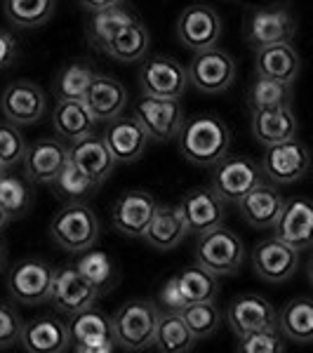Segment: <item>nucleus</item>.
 <instances>
[{
    "instance_id": "f257e3e1",
    "label": "nucleus",
    "mask_w": 313,
    "mask_h": 353,
    "mask_svg": "<svg viewBox=\"0 0 313 353\" xmlns=\"http://www.w3.org/2000/svg\"><path fill=\"white\" fill-rule=\"evenodd\" d=\"M181 156L198 168H214L221 158L229 156L231 132L217 116H193L184 121L177 137Z\"/></svg>"
},
{
    "instance_id": "f03ea898",
    "label": "nucleus",
    "mask_w": 313,
    "mask_h": 353,
    "mask_svg": "<svg viewBox=\"0 0 313 353\" xmlns=\"http://www.w3.org/2000/svg\"><path fill=\"white\" fill-rule=\"evenodd\" d=\"M113 339L125 351H146L156 339L161 309L149 299H130L113 313Z\"/></svg>"
},
{
    "instance_id": "7ed1b4c3",
    "label": "nucleus",
    "mask_w": 313,
    "mask_h": 353,
    "mask_svg": "<svg viewBox=\"0 0 313 353\" xmlns=\"http://www.w3.org/2000/svg\"><path fill=\"white\" fill-rule=\"evenodd\" d=\"M243 261H245V243L236 231L226 229L224 224L198 236L196 264H201L217 278L238 273Z\"/></svg>"
},
{
    "instance_id": "20e7f679",
    "label": "nucleus",
    "mask_w": 313,
    "mask_h": 353,
    "mask_svg": "<svg viewBox=\"0 0 313 353\" xmlns=\"http://www.w3.org/2000/svg\"><path fill=\"white\" fill-rule=\"evenodd\" d=\"M50 233H52V241L61 250L81 254L92 248L97 238H99V221L85 203H66L54 214L52 224H50Z\"/></svg>"
},
{
    "instance_id": "39448f33",
    "label": "nucleus",
    "mask_w": 313,
    "mask_h": 353,
    "mask_svg": "<svg viewBox=\"0 0 313 353\" xmlns=\"http://www.w3.org/2000/svg\"><path fill=\"white\" fill-rule=\"evenodd\" d=\"M132 116L141 123L153 141L177 139L186 121L179 99H161L149 94H141L134 101Z\"/></svg>"
},
{
    "instance_id": "423d86ee",
    "label": "nucleus",
    "mask_w": 313,
    "mask_h": 353,
    "mask_svg": "<svg viewBox=\"0 0 313 353\" xmlns=\"http://www.w3.org/2000/svg\"><path fill=\"white\" fill-rule=\"evenodd\" d=\"M68 332H71V349L78 353H113V321L97 306L83 309L68 316Z\"/></svg>"
},
{
    "instance_id": "0eeeda50",
    "label": "nucleus",
    "mask_w": 313,
    "mask_h": 353,
    "mask_svg": "<svg viewBox=\"0 0 313 353\" xmlns=\"http://www.w3.org/2000/svg\"><path fill=\"white\" fill-rule=\"evenodd\" d=\"M264 181L261 165L248 156H226L214 165L212 189L226 203H241L250 191Z\"/></svg>"
},
{
    "instance_id": "6e6552de",
    "label": "nucleus",
    "mask_w": 313,
    "mask_h": 353,
    "mask_svg": "<svg viewBox=\"0 0 313 353\" xmlns=\"http://www.w3.org/2000/svg\"><path fill=\"white\" fill-rule=\"evenodd\" d=\"M189 85V71L174 57H151L139 68L141 94L161 97V99H181Z\"/></svg>"
},
{
    "instance_id": "1a4fd4ad",
    "label": "nucleus",
    "mask_w": 313,
    "mask_h": 353,
    "mask_svg": "<svg viewBox=\"0 0 313 353\" xmlns=\"http://www.w3.org/2000/svg\"><path fill=\"white\" fill-rule=\"evenodd\" d=\"M189 83L203 94H219L231 88L236 78V61L219 48L201 50L189 61Z\"/></svg>"
},
{
    "instance_id": "9d476101",
    "label": "nucleus",
    "mask_w": 313,
    "mask_h": 353,
    "mask_svg": "<svg viewBox=\"0 0 313 353\" xmlns=\"http://www.w3.org/2000/svg\"><path fill=\"white\" fill-rule=\"evenodd\" d=\"M54 269L43 259H21L8 276V290L21 306H38L50 301Z\"/></svg>"
},
{
    "instance_id": "9b49d317",
    "label": "nucleus",
    "mask_w": 313,
    "mask_h": 353,
    "mask_svg": "<svg viewBox=\"0 0 313 353\" xmlns=\"http://www.w3.org/2000/svg\"><path fill=\"white\" fill-rule=\"evenodd\" d=\"M259 165L264 176H269L273 184H294L309 172L311 151L297 137H292V139L281 141V144L266 146Z\"/></svg>"
},
{
    "instance_id": "f8f14e48",
    "label": "nucleus",
    "mask_w": 313,
    "mask_h": 353,
    "mask_svg": "<svg viewBox=\"0 0 313 353\" xmlns=\"http://www.w3.org/2000/svg\"><path fill=\"white\" fill-rule=\"evenodd\" d=\"M221 28H224L221 26V17L210 5L193 3L181 10L174 31H177V38L184 48L201 52V50L217 48Z\"/></svg>"
},
{
    "instance_id": "ddd939ff",
    "label": "nucleus",
    "mask_w": 313,
    "mask_h": 353,
    "mask_svg": "<svg viewBox=\"0 0 313 353\" xmlns=\"http://www.w3.org/2000/svg\"><path fill=\"white\" fill-rule=\"evenodd\" d=\"M179 210L186 221V229L196 236L217 229L226 219V201L212 186H196V189L186 191Z\"/></svg>"
},
{
    "instance_id": "4468645a",
    "label": "nucleus",
    "mask_w": 313,
    "mask_h": 353,
    "mask_svg": "<svg viewBox=\"0 0 313 353\" xmlns=\"http://www.w3.org/2000/svg\"><path fill=\"white\" fill-rule=\"evenodd\" d=\"M99 292L83 278V273L76 269V264H66L54 269L52 288H50V301L57 311L73 316V313L90 309L97 304Z\"/></svg>"
},
{
    "instance_id": "2eb2a0df",
    "label": "nucleus",
    "mask_w": 313,
    "mask_h": 353,
    "mask_svg": "<svg viewBox=\"0 0 313 353\" xmlns=\"http://www.w3.org/2000/svg\"><path fill=\"white\" fill-rule=\"evenodd\" d=\"M156 196L149 191H125L116 203L111 205V224L113 229L130 238H144L153 214L158 210Z\"/></svg>"
},
{
    "instance_id": "dca6fc26",
    "label": "nucleus",
    "mask_w": 313,
    "mask_h": 353,
    "mask_svg": "<svg viewBox=\"0 0 313 353\" xmlns=\"http://www.w3.org/2000/svg\"><path fill=\"white\" fill-rule=\"evenodd\" d=\"M0 111L14 125H33L48 111V97L43 88L33 81H14L3 90L0 97Z\"/></svg>"
},
{
    "instance_id": "f3484780",
    "label": "nucleus",
    "mask_w": 313,
    "mask_h": 353,
    "mask_svg": "<svg viewBox=\"0 0 313 353\" xmlns=\"http://www.w3.org/2000/svg\"><path fill=\"white\" fill-rule=\"evenodd\" d=\"M252 266L261 281L285 283L299 266V250H294L278 236L264 238L252 250Z\"/></svg>"
},
{
    "instance_id": "a211bd4d",
    "label": "nucleus",
    "mask_w": 313,
    "mask_h": 353,
    "mask_svg": "<svg viewBox=\"0 0 313 353\" xmlns=\"http://www.w3.org/2000/svg\"><path fill=\"white\" fill-rule=\"evenodd\" d=\"M68 161V146L61 137H43L26 146L24 153V174L31 184H54L61 168Z\"/></svg>"
},
{
    "instance_id": "6ab92c4d",
    "label": "nucleus",
    "mask_w": 313,
    "mask_h": 353,
    "mask_svg": "<svg viewBox=\"0 0 313 353\" xmlns=\"http://www.w3.org/2000/svg\"><path fill=\"white\" fill-rule=\"evenodd\" d=\"M294 36V19L285 8H259L248 14L245 41L250 48H269L276 43H290Z\"/></svg>"
},
{
    "instance_id": "aec40b11",
    "label": "nucleus",
    "mask_w": 313,
    "mask_h": 353,
    "mask_svg": "<svg viewBox=\"0 0 313 353\" xmlns=\"http://www.w3.org/2000/svg\"><path fill=\"white\" fill-rule=\"evenodd\" d=\"M104 141L113 153L116 163H137L149 149L151 137L141 128V123L134 116L130 118H113L104 130Z\"/></svg>"
},
{
    "instance_id": "412c9836",
    "label": "nucleus",
    "mask_w": 313,
    "mask_h": 353,
    "mask_svg": "<svg viewBox=\"0 0 313 353\" xmlns=\"http://www.w3.org/2000/svg\"><path fill=\"white\" fill-rule=\"evenodd\" d=\"M226 323L241 337V334L254 332V330L278 327V311L261 294H241L226 309Z\"/></svg>"
},
{
    "instance_id": "4be33fe9",
    "label": "nucleus",
    "mask_w": 313,
    "mask_h": 353,
    "mask_svg": "<svg viewBox=\"0 0 313 353\" xmlns=\"http://www.w3.org/2000/svg\"><path fill=\"white\" fill-rule=\"evenodd\" d=\"M19 344L28 353H64L71 349L68 323L54 316L31 318L24 323Z\"/></svg>"
},
{
    "instance_id": "5701e85b",
    "label": "nucleus",
    "mask_w": 313,
    "mask_h": 353,
    "mask_svg": "<svg viewBox=\"0 0 313 353\" xmlns=\"http://www.w3.org/2000/svg\"><path fill=\"white\" fill-rule=\"evenodd\" d=\"M276 236L294 250L313 248V201L311 198H290L276 221Z\"/></svg>"
},
{
    "instance_id": "b1692460",
    "label": "nucleus",
    "mask_w": 313,
    "mask_h": 353,
    "mask_svg": "<svg viewBox=\"0 0 313 353\" xmlns=\"http://www.w3.org/2000/svg\"><path fill=\"white\" fill-rule=\"evenodd\" d=\"M83 101L88 104L97 123H111L113 118L123 116L125 106H128V90L113 76L97 73Z\"/></svg>"
},
{
    "instance_id": "393cba45",
    "label": "nucleus",
    "mask_w": 313,
    "mask_h": 353,
    "mask_svg": "<svg viewBox=\"0 0 313 353\" xmlns=\"http://www.w3.org/2000/svg\"><path fill=\"white\" fill-rule=\"evenodd\" d=\"M68 158L78 165L88 176H92L97 184L106 181L116 168V158L106 146L104 137H97L94 132L83 137L78 141H71L68 146Z\"/></svg>"
},
{
    "instance_id": "a878e982",
    "label": "nucleus",
    "mask_w": 313,
    "mask_h": 353,
    "mask_svg": "<svg viewBox=\"0 0 313 353\" xmlns=\"http://www.w3.org/2000/svg\"><path fill=\"white\" fill-rule=\"evenodd\" d=\"M241 214L254 229H273L278 217H281L283 208H285V198L281 196V191L273 184H257L252 191L243 198L241 203Z\"/></svg>"
},
{
    "instance_id": "bb28decb",
    "label": "nucleus",
    "mask_w": 313,
    "mask_h": 353,
    "mask_svg": "<svg viewBox=\"0 0 313 353\" xmlns=\"http://www.w3.org/2000/svg\"><path fill=\"white\" fill-rule=\"evenodd\" d=\"M252 137L264 146L281 144L297 137L299 123L294 118L292 106H276V109H257L252 111Z\"/></svg>"
},
{
    "instance_id": "cd10ccee",
    "label": "nucleus",
    "mask_w": 313,
    "mask_h": 353,
    "mask_svg": "<svg viewBox=\"0 0 313 353\" xmlns=\"http://www.w3.org/2000/svg\"><path fill=\"white\" fill-rule=\"evenodd\" d=\"M186 233H189V229H186V221L181 217L179 205H158L149 229L144 233V241L149 243L151 250L170 252V250L179 248L184 243Z\"/></svg>"
},
{
    "instance_id": "c85d7f7f",
    "label": "nucleus",
    "mask_w": 313,
    "mask_h": 353,
    "mask_svg": "<svg viewBox=\"0 0 313 353\" xmlns=\"http://www.w3.org/2000/svg\"><path fill=\"white\" fill-rule=\"evenodd\" d=\"M254 68H257V76H266V78H273V81L292 85L301 71V59H299L297 50L290 43H276V45H269V48L257 50Z\"/></svg>"
},
{
    "instance_id": "c756f323",
    "label": "nucleus",
    "mask_w": 313,
    "mask_h": 353,
    "mask_svg": "<svg viewBox=\"0 0 313 353\" xmlns=\"http://www.w3.org/2000/svg\"><path fill=\"white\" fill-rule=\"evenodd\" d=\"M94 116L83 99H59L52 111L54 134L68 141H78L94 132Z\"/></svg>"
},
{
    "instance_id": "7c9ffc66",
    "label": "nucleus",
    "mask_w": 313,
    "mask_h": 353,
    "mask_svg": "<svg viewBox=\"0 0 313 353\" xmlns=\"http://www.w3.org/2000/svg\"><path fill=\"white\" fill-rule=\"evenodd\" d=\"M137 17L132 14V10H128L125 5H113V8H104L97 10V12L90 14L88 24H85V36H88V43L92 45L94 50L104 52L106 45H109L116 33L121 31L123 26H128L130 21H134Z\"/></svg>"
},
{
    "instance_id": "2f4dec72",
    "label": "nucleus",
    "mask_w": 313,
    "mask_h": 353,
    "mask_svg": "<svg viewBox=\"0 0 313 353\" xmlns=\"http://www.w3.org/2000/svg\"><path fill=\"white\" fill-rule=\"evenodd\" d=\"M278 327L287 341L313 344V299L294 297L278 311Z\"/></svg>"
},
{
    "instance_id": "473e14b6",
    "label": "nucleus",
    "mask_w": 313,
    "mask_h": 353,
    "mask_svg": "<svg viewBox=\"0 0 313 353\" xmlns=\"http://www.w3.org/2000/svg\"><path fill=\"white\" fill-rule=\"evenodd\" d=\"M149 45H151L149 28L141 24L139 19H134L116 33V38L106 45L104 54L111 57L113 61H121V64H132V61L144 59L146 52H149Z\"/></svg>"
},
{
    "instance_id": "72a5a7b5",
    "label": "nucleus",
    "mask_w": 313,
    "mask_h": 353,
    "mask_svg": "<svg viewBox=\"0 0 313 353\" xmlns=\"http://www.w3.org/2000/svg\"><path fill=\"white\" fill-rule=\"evenodd\" d=\"M76 269L83 273L85 281L92 285L99 294H106L116 288L118 283V271L116 264L104 250H85L76 261Z\"/></svg>"
},
{
    "instance_id": "f704fd0d",
    "label": "nucleus",
    "mask_w": 313,
    "mask_h": 353,
    "mask_svg": "<svg viewBox=\"0 0 313 353\" xmlns=\"http://www.w3.org/2000/svg\"><path fill=\"white\" fill-rule=\"evenodd\" d=\"M196 337L186 325V321L181 318V313H161V321H158V330H156V339H153V346H156L161 353H186L193 349L196 344Z\"/></svg>"
},
{
    "instance_id": "c9c22d12",
    "label": "nucleus",
    "mask_w": 313,
    "mask_h": 353,
    "mask_svg": "<svg viewBox=\"0 0 313 353\" xmlns=\"http://www.w3.org/2000/svg\"><path fill=\"white\" fill-rule=\"evenodd\" d=\"M57 0H3V12L19 28H41L54 17Z\"/></svg>"
},
{
    "instance_id": "e433bc0d",
    "label": "nucleus",
    "mask_w": 313,
    "mask_h": 353,
    "mask_svg": "<svg viewBox=\"0 0 313 353\" xmlns=\"http://www.w3.org/2000/svg\"><path fill=\"white\" fill-rule=\"evenodd\" d=\"M97 71L88 61H71L54 76L52 90L57 99H85Z\"/></svg>"
},
{
    "instance_id": "4c0bfd02",
    "label": "nucleus",
    "mask_w": 313,
    "mask_h": 353,
    "mask_svg": "<svg viewBox=\"0 0 313 353\" xmlns=\"http://www.w3.org/2000/svg\"><path fill=\"white\" fill-rule=\"evenodd\" d=\"M52 186H54L57 196L64 198L66 203H83L85 198H92L97 189H99V184H97L92 176L85 174L71 158H68L66 165L61 168V172L54 179Z\"/></svg>"
},
{
    "instance_id": "58836bf2",
    "label": "nucleus",
    "mask_w": 313,
    "mask_h": 353,
    "mask_svg": "<svg viewBox=\"0 0 313 353\" xmlns=\"http://www.w3.org/2000/svg\"><path fill=\"white\" fill-rule=\"evenodd\" d=\"M0 205L10 219L26 217L33 205V189L26 179L17 174H0Z\"/></svg>"
},
{
    "instance_id": "ea45409f",
    "label": "nucleus",
    "mask_w": 313,
    "mask_h": 353,
    "mask_svg": "<svg viewBox=\"0 0 313 353\" xmlns=\"http://www.w3.org/2000/svg\"><path fill=\"white\" fill-rule=\"evenodd\" d=\"M177 281L189 304H193V301H214L219 294L217 276L210 273L208 269H203L201 264L186 266L184 271H179Z\"/></svg>"
},
{
    "instance_id": "a19ab883",
    "label": "nucleus",
    "mask_w": 313,
    "mask_h": 353,
    "mask_svg": "<svg viewBox=\"0 0 313 353\" xmlns=\"http://www.w3.org/2000/svg\"><path fill=\"white\" fill-rule=\"evenodd\" d=\"M290 101H292V85L273 81V78H266V76H257L248 90V104L252 111L290 106Z\"/></svg>"
},
{
    "instance_id": "79ce46f5",
    "label": "nucleus",
    "mask_w": 313,
    "mask_h": 353,
    "mask_svg": "<svg viewBox=\"0 0 313 353\" xmlns=\"http://www.w3.org/2000/svg\"><path fill=\"white\" fill-rule=\"evenodd\" d=\"M181 318L196 339L212 337L221 325V311L214 306V301H193L181 311Z\"/></svg>"
},
{
    "instance_id": "37998d69",
    "label": "nucleus",
    "mask_w": 313,
    "mask_h": 353,
    "mask_svg": "<svg viewBox=\"0 0 313 353\" xmlns=\"http://www.w3.org/2000/svg\"><path fill=\"white\" fill-rule=\"evenodd\" d=\"M238 351L243 353H283L285 351V334L281 327L254 330L238 337Z\"/></svg>"
},
{
    "instance_id": "c03bdc74",
    "label": "nucleus",
    "mask_w": 313,
    "mask_h": 353,
    "mask_svg": "<svg viewBox=\"0 0 313 353\" xmlns=\"http://www.w3.org/2000/svg\"><path fill=\"white\" fill-rule=\"evenodd\" d=\"M26 153V141L24 134L19 132V125L14 123H0V163L5 168H12V165L24 161Z\"/></svg>"
},
{
    "instance_id": "a18cd8bd",
    "label": "nucleus",
    "mask_w": 313,
    "mask_h": 353,
    "mask_svg": "<svg viewBox=\"0 0 313 353\" xmlns=\"http://www.w3.org/2000/svg\"><path fill=\"white\" fill-rule=\"evenodd\" d=\"M21 330H24V321H21L14 306L0 301V351L12 349L14 344H19Z\"/></svg>"
},
{
    "instance_id": "49530a36",
    "label": "nucleus",
    "mask_w": 313,
    "mask_h": 353,
    "mask_svg": "<svg viewBox=\"0 0 313 353\" xmlns=\"http://www.w3.org/2000/svg\"><path fill=\"white\" fill-rule=\"evenodd\" d=\"M158 306L163 309V313H181L189 306V301H186L184 292H181V288H179L177 276L168 278V281L163 283L161 292H158Z\"/></svg>"
},
{
    "instance_id": "de8ad7c7",
    "label": "nucleus",
    "mask_w": 313,
    "mask_h": 353,
    "mask_svg": "<svg viewBox=\"0 0 313 353\" xmlns=\"http://www.w3.org/2000/svg\"><path fill=\"white\" fill-rule=\"evenodd\" d=\"M17 54H19V48H17L14 36L10 31H5V28H0V73L8 71L14 64Z\"/></svg>"
},
{
    "instance_id": "09e8293b",
    "label": "nucleus",
    "mask_w": 313,
    "mask_h": 353,
    "mask_svg": "<svg viewBox=\"0 0 313 353\" xmlns=\"http://www.w3.org/2000/svg\"><path fill=\"white\" fill-rule=\"evenodd\" d=\"M83 10L88 12H97V10H104V8H113V5H121L125 0H76Z\"/></svg>"
},
{
    "instance_id": "8fccbe9b",
    "label": "nucleus",
    "mask_w": 313,
    "mask_h": 353,
    "mask_svg": "<svg viewBox=\"0 0 313 353\" xmlns=\"http://www.w3.org/2000/svg\"><path fill=\"white\" fill-rule=\"evenodd\" d=\"M8 221H10L8 212H5V210H3V205H0V231H3L5 226H8Z\"/></svg>"
},
{
    "instance_id": "3c124183",
    "label": "nucleus",
    "mask_w": 313,
    "mask_h": 353,
    "mask_svg": "<svg viewBox=\"0 0 313 353\" xmlns=\"http://www.w3.org/2000/svg\"><path fill=\"white\" fill-rule=\"evenodd\" d=\"M306 278H309V283L313 285V254H311L309 264H306Z\"/></svg>"
},
{
    "instance_id": "603ef678",
    "label": "nucleus",
    "mask_w": 313,
    "mask_h": 353,
    "mask_svg": "<svg viewBox=\"0 0 313 353\" xmlns=\"http://www.w3.org/2000/svg\"><path fill=\"white\" fill-rule=\"evenodd\" d=\"M3 264H5V245L0 243V269H3Z\"/></svg>"
},
{
    "instance_id": "864d4df0",
    "label": "nucleus",
    "mask_w": 313,
    "mask_h": 353,
    "mask_svg": "<svg viewBox=\"0 0 313 353\" xmlns=\"http://www.w3.org/2000/svg\"><path fill=\"white\" fill-rule=\"evenodd\" d=\"M3 172H5V165H3V163H0V174H3Z\"/></svg>"
}]
</instances>
